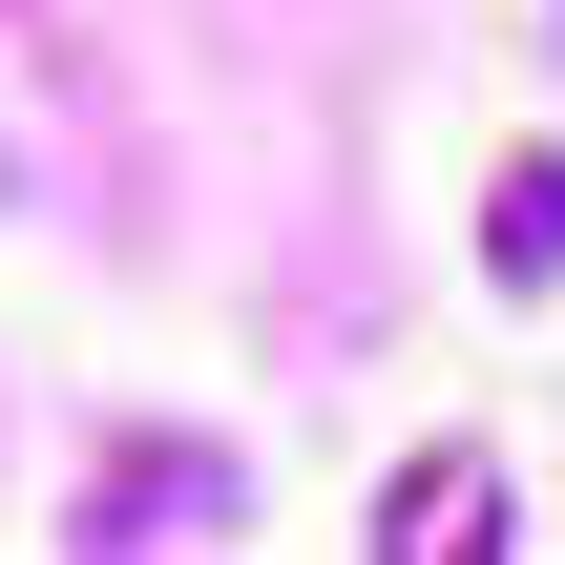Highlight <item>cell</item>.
I'll return each mask as SVG.
<instances>
[{"label":"cell","instance_id":"cell-1","mask_svg":"<svg viewBox=\"0 0 565 565\" xmlns=\"http://www.w3.org/2000/svg\"><path fill=\"white\" fill-rule=\"evenodd\" d=\"M482 545H503V461L482 440H440V461L377 482V565H482Z\"/></svg>","mask_w":565,"mask_h":565},{"label":"cell","instance_id":"cell-2","mask_svg":"<svg viewBox=\"0 0 565 565\" xmlns=\"http://www.w3.org/2000/svg\"><path fill=\"white\" fill-rule=\"evenodd\" d=\"M210 524H231V461H189V440H147V461H105V503H84V524H63V545H210Z\"/></svg>","mask_w":565,"mask_h":565},{"label":"cell","instance_id":"cell-3","mask_svg":"<svg viewBox=\"0 0 565 565\" xmlns=\"http://www.w3.org/2000/svg\"><path fill=\"white\" fill-rule=\"evenodd\" d=\"M482 273H503V294H565V147H524V168H503V210H482Z\"/></svg>","mask_w":565,"mask_h":565}]
</instances>
